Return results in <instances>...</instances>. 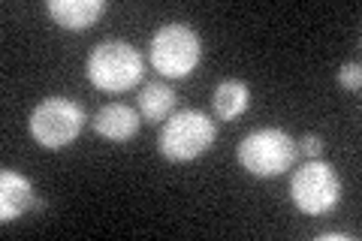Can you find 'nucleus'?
<instances>
[{
    "label": "nucleus",
    "mask_w": 362,
    "mask_h": 241,
    "mask_svg": "<svg viewBox=\"0 0 362 241\" xmlns=\"http://www.w3.org/2000/svg\"><path fill=\"white\" fill-rule=\"evenodd\" d=\"M320 241H356V235H344V233H323Z\"/></svg>",
    "instance_id": "nucleus-14"
},
{
    "label": "nucleus",
    "mask_w": 362,
    "mask_h": 241,
    "mask_svg": "<svg viewBox=\"0 0 362 241\" xmlns=\"http://www.w3.org/2000/svg\"><path fill=\"white\" fill-rule=\"evenodd\" d=\"M85 109L70 97H45L37 102L28 118V127L33 142L42 145L45 151H61L73 145L78 133L85 130Z\"/></svg>",
    "instance_id": "nucleus-5"
},
{
    "label": "nucleus",
    "mask_w": 362,
    "mask_h": 241,
    "mask_svg": "<svg viewBox=\"0 0 362 241\" xmlns=\"http://www.w3.org/2000/svg\"><path fill=\"white\" fill-rule=\"evenodd\" d=\"M33 208H40L37 187L28 175H21L16 169L0 172V221L13 223L21 214H28Z\"/></svg>",
    "instance_id": "nucleus-7"
},
{
    "label": "nucleus",
    "mask_w": 362,
    "mask_h": 241,
    "mask_svg": "<svg viewBox=\"0 0 362 241\" xmlns=\"http://www.w3.org/2000/svg\"><path fill=\"white\" fill-rule=\"evenodd\" d=\"M45 13L64 30H88L106 13V0H49Z\"/></svg>",
    "instance_id": "nucleus-9"
},
{
    "label": "nucleus",
    "mask_w": 362,
    "mask_h": 241,
    "mask_svg": "<svg viewBox=\"0 0 362 241\" xmlns=\"http://www.w3.org/2000/svg\"><path fill=\"white\" fill-rule=\"evenodd\" d=\"M136 109H139L142 121L148 124H163L175 109V90L163 82H148L142 85L139 97H136Z\"/></svg>",
    "instance_id": "nucleus-11"
},
{
    "label": "nucleus",
    "mask_w": 362,
    "mask_h": 241,
    "mask_svg": "<svg viewBox=\"0 0 362 241\" xmlns=\"http://www.w3.org/2000/svg\"><path fill=\"white\" fill-rule=\"evenodd\" d=\"M214 139H218V127L209 114L199 109H185L163 121L157 148L173 163H190V160L211 151Z\"/></svg>",
    "instance_id": "nucleus-3"
},
{
    "label": "nucleus",
    "mask_w": 362,
    "mask_h": 241,
    "mask_svg": "<svg viewBox=\"0 0 362 241\" xmlns=\"http://www.w3.org/2000/svg\"><path fill=\"white\" fill-rule=\"evenodd\" d=\"M90 127L106 142H130L142 127V114L139 109L127 106V102H109V106H103L94 114Z\"/></svg>",
    "instance_id": "nucleus-8"
},
{
    "label": "nucleus",
    "mask_w": 362,
    "mask_h": 241,
    "mask_svg": "<svg viewBox=\"0 0 362 241\" xmlns=\"http://www.w3.org/2000/svg\"><path fill=\"white\" fill-rule=\"evenodd\" d=\"M148 57L163 78H187L202 61V37L185 21H169L151 37Z\"/></svg>",
    "instance_id": "nucleus-4"
},
{
    "label": "nucleus",
    "mask_w": 362,
    "mask_h": 241,
    "mask_svg": "<svg viewBox=\"0 0 362 241\" xmlns=\"http://www.w3.org/2000/svg\"><path fill=\"white\" fill-rule=\"evenodd\" d=\"M251 106V88L242 78H223L218 82V88L211 90V112L214 118L221 121H235L242 118Z\"/></svg>",
    "instance_id": "nucleus-10"
},
{
    "label": "nucleus",
    "mask_w": 362,
    "mask_h": 241,
    "mask_svg": "<svg viewBox=\"0 0 362 241\" xmlns=\"http://www.w3.org/2000/svg\"><path fill=\"white\" fill-rule=\"evenodd\" d=\"M239 166L254 178H278L287 169L296 166L299 157V145L287 130L278 127H263L247 133L239 142Z\"/></svg>",
    "instance_id": "nucleus-2"
},
{
    "label": "nucleus",
    "mask_w": 362,
    "mask_h": 241,
    "mask_svg": "<svg viewBox=\"0 0 362 241\" xmlns=\"http://www.w3.org/2000/svg\"><path fill=\"white\" fill-rule=\"evenodd\" d=\"M85 73H88V82L97 90L124 94V90H133L142 82L145 64H142V54L136 52L130 42L106 40V42H100L90 49Z\"/></svg>",
    "instance_id": "nucleus-1"
},
{
    "label": "nucleus",
    "mask_w": 362,
    "mask_h": 241,
    "mask_svg": "<svg viewBox=\"0 0 362 241\" xmlns=\"http://www.w3.org/2000/svg\"><path fill=\"white\" fill-rule=\"evenodd\" d=\"M338 85H341L344 90H350V94H359V88H362L359 61H344L341 66H338Z\"/></svg>",
    "instance_id": "nucleus-12"
},
{
    "label": "nucleus",
    "mask_w": 362,
    "mask_h": 241,
    "mask_svg": "<svg viewBox=\"0 0 362 241\" xmlns=\"http://www.w3.org/2000/svg\"><path fill=\"white\" fill-rule=\"evenodd\" d=\"M296 145H299L302 151L308 154L311 160L323 154V139H320V136H317V133H308V136H302V142H296Z\"/></svg>",
    "instance_id": "nucleus-13"
},
{
    "label": "nucleus",
    "mask_w": 362,
    "mask_h": 241,
    "mask_svg": "<svg viewBox=\"0 0 362 241\" xmlns=\"http://www.w3.org/2000/svg\"><path fill=\"white\" fill-rule=\"evenodd\" d=\"M290 199L302 214H308V217L329 214L338 205V199H341V178H338L335 166L326 163V160H320V157L302 163L296 172H293Z\"/></svg>",
    "instance_id": "nucleus-6"
}]
</instances>
